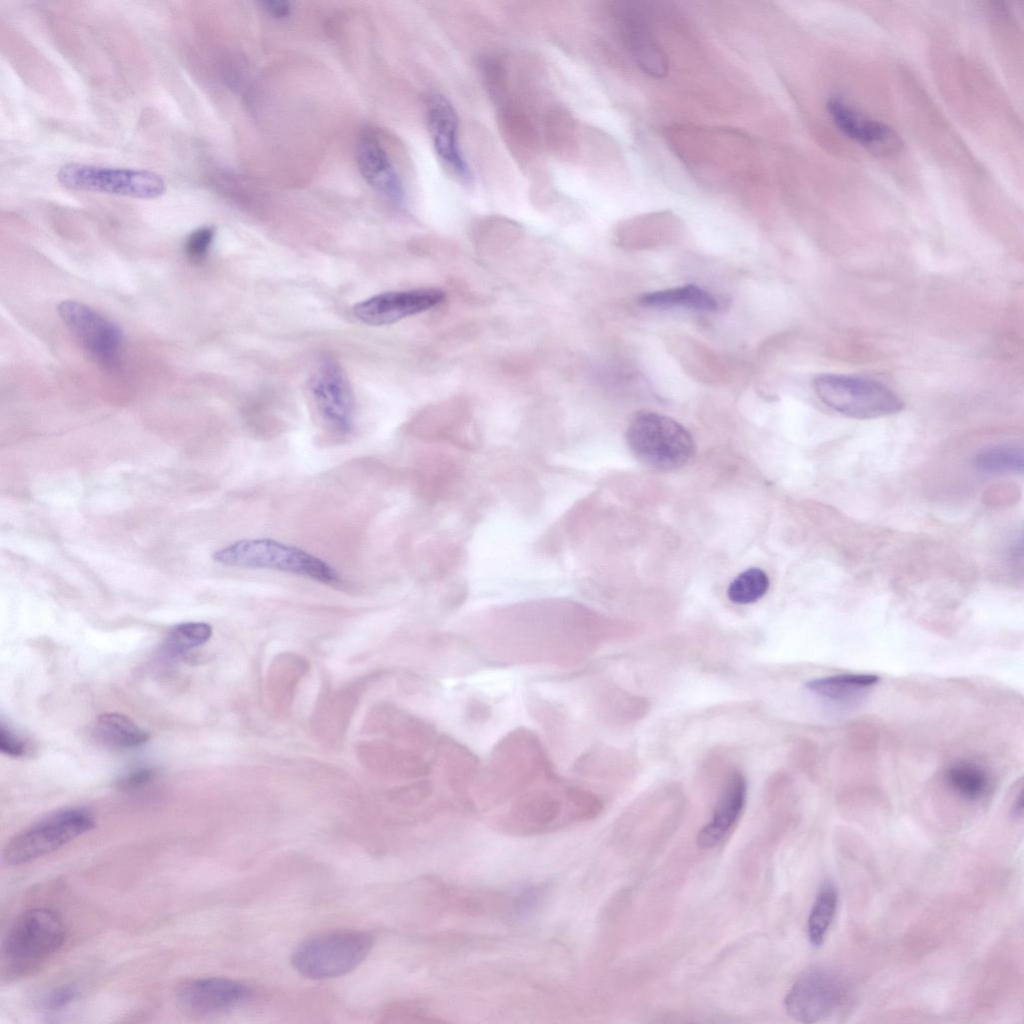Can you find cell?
Instances as JSON below:
<instances>
[{
	"instance_id": "obj_34",
	"label": "cell",
	"mask_w": 1024,
	"mask_h": 1024,
	"mask_svg": "<svg viewBox=\"0 0 1024 1024\" xmlns=\"http://www.w3.org/2000/svg\"><path fill=\"white\" fill-rule=\"evenodd\" d=\"M492 717L491 706L479 698L469 699L464 708V718L467 723L473 725L485 724Z\"/></svg>"
},
{
	"instance_id": "obj_25",
	"label": "cell",
	"mask_w": 1024,
	"mask_h": 1024,
	"mask_svg": "<svg viewBox=\"0 0 1024 1024\" xmlns=\"http://www.w3.org/2000/svg\"><path fill=\"white\" fill-rule=\"evenodd\" d=\"M838 901L837 889L833 882L827 880L820 887L813 903L808 923L807 934L812 946H820L834 918Z\"/></svg>"
},
{
	"instance_id": "obj_4",
	"label": "cell",
	"mask_w": 1024,
	"mask_h": 1024,
	"mask_svg": "<svg viewBox=\"0 0 1024 1024\" xmlns=\"http://www.w3.org/2000/svg\"><path fill=\"white\" fill-rule=\"evenodd\" d=\"M219 564L245 569L293 573L324 584H337L338 572L323 559L294 545L270 538L241 539L212 556Z\"/></svg>"
},
{
	"instance_id": "obj_35",
	"label": "cell",
	"mask_w": 1024,
	"mask_h": 1024,
	"mask_svg": "<svg viewBox=\"0 0 1024 1024\" xmlns=\"http://www.w3.org/2000/svg\"><path fill=\"white\" fill-rule=\"evenodd\" d=\"M78 995L71 986H61L48 992L42 999V1006L48 1010H58L69 1005Z\"/></svg>"
},
{
	"instance_id": "obj_17",
	"label": "cell",
	"mask_w": 1024,
	"mask_h": 1024,
	"mask_svg": "<svg viewBox=\"0 0 1024 1024\" xmlns=\"http://www.w3.org/2000/svg\"><path fill=\"white\" fill-rule=\"evenodd\" d=\"M827 111L836 127L848 138L878 156L898 153L902 142L897 133L882 122L869 119L837 97L827 102Z\"/></svg>"
},
{
	"instance_id": "obj_32",
	"label": "cell",
	"mask_w": 1024,
	"mask_h": 1024,
	"mask_svg": "<svg viewBox=\"0 0 1024 1024\" xmlns=\"http://www.w3.org/2000/svg\"><path fill=\"white\" fill-rule=\"evenodd\" d=\"M32 749L31 742L28 738L1 721L0 750L3 754L13 758H19L29 754Z\"/></svg>"
},
{
	"instance_id": "obj_5",
	"label": "cell",
	"mask_w": 1024,
	"mask_h": 1024,
	"mask_svg": "<svg viewBox=\"0 0 1024 1024\" xmlns=\"http://www.w3.org/2000/svg\"><path fill=\"white\" fill-rule=\"evenodd\" d=\"M626 441L633 455L657 471H674L688 464L696 446L690 432L674 419L642 411L633 416Z\"/></svg>"
},
{
	"instance_id": "obj_26",
	"label": "cell",
	"mask_w": 1024,
	"mask_h": 1024,
	"mask_svg": "<svg viewBox=\"0 0 1024 1024\" xmlns=\"http://www.w3.org/2000/svg\"><path fill=\"white\" fill-rule=\"evenodd\" d=\"M1024 454L1020 445L1005 443L978 452L973 458L974 466L985 473H1022Z\"/></svg>"
},
{
	"instance_id": "obj_37",
	"label": "cell",
	"mask_w": 1024,
	"mask_h": 1024,
	"mask_svg": "<svg viewBox=\"0 0 1024 1024\" xmlns=\"http://www.w3.org/2000/svg\"><path fill=\"white\" fill-rule=\"evenodd\" d=\"M260 5L263 9L275 18H285L290 15L291 5L288 1L265 0Z\"/></svg>"
},
{
	"instance_id": "obj_8",
	"label": "cell",
	"mask_w": 1024,
	"mask_h": 1024,
	"mask_svg": "<svg viewBox=\"0 0 1024 1024\" xmlns=\"http://www.w3.org/2000/svg\"><path fill=\"white\" fill-rule=\"evenodd\" d=\"M96 824L83 807L57 810L15 834L2 850V861L21 865L45 856L89 832Z\"/></svg>"
},
{
	"instance_id": "obj_15",
	"label": "cell",
	"mask_w": 1024,
	"mask_h": 1024,
	"mask_svg": "<svg viewBox=\"0 0 1024 1024\" xmlns=\"http://www.w3.org/2000/svg\"><path fill=\"white\" fill-rule=\"evenodd\" d=\"M247 985L226 977H204L189 980L178 988L176 998L187 1013L214 1015L227 1012L248 999Z\"/></svg>"
},
{
	"instance_id": "obj_10",
	"label": "cell",
	"mask_w": 1024,
	"mask_h": 1024,
	"mask_svg": "<svg viewBox=\"0 0 1024 1024\" xmlns=\"http://www.w3.org/2000/svg\"><path fill=\"white\" fill-rule=\"evenodd\" d=\"M57 311L91 359L104 367H114L119 363L123 333L116 323L76 300H63Z\"/></svg>"
},
{
	"instance_id": "obj_21",
	"label": "cell",
	"mask_w": 1024,
	"mask_h": 1024,
	"mask_svg": "<svg viewBox=\"0 0 1024 1024\" xmlns=\"http://www.w3.org/2000/svg\"><path fill=\"white\" fill-rule=\"evenodd\" d=\"M435 747L444 783L453 793L467 798L479 777V759L464 744L445 734L437 739Z\"/></svg>"
},
{
	"instance_id": "obj_14",
	"label": "cell",
	"mask_w": 1024,
	"mask_h": 1024,
	"mask_svg": "<svg viewBox=\"0 0 1024 1024\" xmlns=\"http://www.w3.org/2000/svg\"><path fill=\"white\" fill-rule=\"evenodd\" d=\"M444 298V292L433 287L389 291L357 303L353 312L361 322L381 326L427 311Z\"/></svg>"
},
{
	"instance_id": "obj_12",
	"label": "cell",
	"mask_w": 1024,
	"mask_h": 1024,
	"mask_svg": "<svg viewBox=\"0 0 1024 1024\" xmlns=\"http://www.w3.org/2000/svg\"><path fill=\"white\" fill-rule=\"evenodd\" d=\"M310 389L328 428L338 435L349 434L354 425L355 401L343 368L333 360L323 361L311 379Z\"/></svg>"
},
{
	"instance_id": "obj_36",
	"label": "cell",
	"mask_w": 1024,
	"mask_h": 1024,
	"mask_svg": "<svg viewBox=\"0 0 1024 1024\" xmlns=\"http://www.w3.org/2000/svg\"><path fill=\"white\" fill-rule=\"evenodd\" d=\"M153 776L154 772L149 768H136L123 776L118 785L125 790L136 789L148 783Z\"/></svg>"
},
{
	"instance_id": "obj_18",
	"label": "cell",
	"mask_w": 1024,
	"mask_h": 1024,
	"mask_svg": "<svg viewBox=\"0 0 1024 1024\" xmlns=\"http://www.w3.org/2000/svg\"><path fill=\"white\" fill-rule=\"evenodd\" d=\"M427 122L434 149L441 161L458 177L470 178L458 140V117L446 97L433 95L430 98Z\"/></svg>"
},
{
	"instance_id": "obj_20",
	"label": "cell",
	"mask_w": 1024,
	"mask_h": 1024,
	"mask_svg": "<svg viewBox=\"0 0 1024 1024\" xmlns=\"http://www.w3.org/2000/svg\"><path fill=\"white\" fill-rule=\"evenodd\" d=\"M747 782L735 771L729 775L721 791L710 821L699 831L697 844L701 848L718 845L738 821L746 802Z\"/></svg>"
},
{
	"instance_id": "obj_13",
	"label": "cell",
	"mask_w": 1024,
	"mask_h": 1024,
	"mask_svg": "<svg viewBox=\"0 0 1024 1024\" xmlns=\"http://www.w3.org/2000/svg\"><path fill=\"white\" fill-rule=\"evenodd\" d=\"M615 18L620 39L635 64L651 77H664L669 61L651 30L645 10L635 2L620 3Z\"/></svg>"
},
{
	"instance_id": "obj_28",
	"label": "cell",
	"mask_w": 1024,
	"mask_h": 1024,
	"mask_svg": "<svg viewBox=\"0 0 1024 1024\" xmlns=\"http://www.w3.org/2000/svg\"><path fill=\"white\" fill-rule=\"evenodd\" d=\"M212 635V627L205 622H185L174 626L163 643L164 652L171 656L181 655L206 643Z\"/></svg>"
},
{
	"instance_id": "obj_19",
	"label": "cell",
	"mask_w": 1024,
	"mask_h": 1024,
	"mask_svg": "<svg viewBox=\"0 0 1024 1024\" xmlns=\"http://www.w3.org/2000/svg\"><path fill=\"white\" fill-rule=\"evenodd\" d=\"M356 159L362 177L374 190L393 203L402 202L400 177L376 135L365 132L360 136Z\"/></svg>"
},
{
	"instance_id": "obj_30",
	"label": "cell",
	"mask_w": 1024,
	"mask_h": 1024,
	"mask_svg": "<svg viewBox=\"0 0 1024 1024\" xmlns=\"http://www.w3.org/2000/svg\"><path fill=\"white\" fill-rule=\"evenodd\" d=\"M529 710L551 740L563 741L567 732V718L558 705L534 695L529 698Z\"/></svg>"
},
{
	"instance_id": "obj_1",
	"label": "cell",
	"mask_w": 1024,
	"mask_h": 1024,
	"mask_svg": "<svg viewBox=\"0 0 1024 1024\" xmlns=\"http://www.w3.org/2000/svg\"><path fill=\"white\" fill-rule=\"evenodd\" d=\"M507 612L478 628L469 642L476 654L494 664L572 666L595 645L589 619L580 607Z\"/></svg>"
},
{
	"instance_id": "obj_29",
	"label": "cell",
	"mask_w": 1024,
	"mask_h": 1024,
	"mask_svg": "<svg viewBox=\"0 0 1024 1024\" xmlns=\"http://www.w3.org/2000/svg\"><path fill=\"white\" fill-rule=\"evenodd\" d=\"M769 588L767 574L759 568L740 573L729 585V599L737 604H749L762 598Z\"/></svg>"
},
{
	"instance_id": "obj_3",
	"label": "cell",
	"mask_w": 1024,
	"mask_h": 1024,
	"mask_svg": "<svg viewBox=\"0 0 1024 1024\" xmlns=\"http://www.w3.org/2000/svg\"><path fill=\"white\" fill-rule=\"evenodd\" d=\"M66 935V925L55 910L38 907L25 911L3 941V972L9 977L33 972L62 947Z\"/></svg>"
},
{
	"instance_id": "obj_16",
	"label": "cell",
	"mask_w": 1024,
	"mask_h": 1024,
	"mask_svg": "<svg viewBox=\"0 0 1024 1024\" xmlns=\"http://www.w3.org/2000/svg\"><path fill=\"white\" fill-rule=\"evenodd\" d=\"M566 786L557 775L520 792L509 810V820L536 830L551 825L564 812L567 816Z\"/></svg>"
},
{
	"instance_id": "obj_2",
	"label": "cell",
	"mask_w": 1024,
	"mask_h": 1024,
	"mask_svg": "<svg viewBox=\"0 0 1024 1024\" xmlns=\"http://www.w3.org/2000/svg\"><path fill=\"white\" fill-rule=\"evenodd\" d=\"M555 776L541 739L532 730L519 727L494 746L475 788L486 800H505Z\"/></svg>"
},
{
	"instance_id": "obj_23",
	"label": "cell",
	"mask_w": 1024,
	"mask_h": 1024,
	"mask_svg": "<svg viewBox=\"0 0 1024 1024\" xmlns=\"http://www.w3.org/2000/svg\"><path fill=\"white\" fill-rule=\"evenodd\" d=\"M639 302L646 307H684L700 311H715L718 307L710 293L693 284L645 293Z\"/></svg>"
},
{
	"instance_id": "obj_22",
	"label": "cell",
	"mask_w": 1024,
	"mask_h": 1024,
	"mask_svg": "<svg viewBox=\"0 0 1024 1024\" xmlns=\"http://www.w3.org/2000/svg\"><path fill=\"white\" fill-rule=\"evenodd\" d=\"M92 732L99 743L115 749L135 748L150 738L149 733L130 717L116 712L100 715Z\"/></svg>"
},
{
	"instance_id": "obj_33",
	"label": "cell",
	"mask_w": 1024,
	"mask_h": 1024,
	"mask_svg": "<svg viewBox=\"0 0 1024 1024\" xmlns=\"http://www.w3.org/2000/svg\"><path fill=\"white\" fill-rule=\"evenodd\" d=\"M215 236L213 227H201L194 230L185 242V254L192 262H200L208 254Z\"/></svg>"
},
{
	"instance_id": "obj_7",
	"label": "cell",
	"mask_w": 1024,
	"mask_h": 1024,
	"mask_svg": "<svg viewBox=\"0 0 1024 1024\" xmlns=\"http://www.w3.org/2000/svg\"><path fill=\"white\" fill-rule=\"evenodd\" d=\"M813 388L825 405L851 418L873 419L904 409L893 390L873 379L824 373L813 379Z\"/></svg>"
},
{
	"instance_id": "obj_11",
	"label": "cell",
	"mask_w": 1024,
	"mask_h": 1024,
	"mask_svg": "<svg viewBox=\"0 0 1024 1024\" xmlns=\"http://www.w3.org/2000/svg\"><path fill=\"white\" fill-rule=\"evenodd\" d=\"M846 995V982L838 973L814 967L798 977L784 999V1007L793 1019L814 1023L836 1011Z\"/></svg>"
},
{
	"instance_id": "obj_9",
	"label": "cell",
	"mask_w": 1024,
	"mask_h": 1024,
	"mask_svg": "<svg viewBox=\"0 0 1024 1024\" xmlns=\"http://www.w3.org/2000/svg\"><path fill=\"white\" fill-rule=\"evenodd\" d=\"M57 179L69 189L139 199L157 198L166 190L160 175L142 169L68 163L59 169Z\"/></svg>"
},
{
	"instance_id": "obj_27",
	"label": "cell",
	"mask_w": 1024,
	"mask_h": 1024,
	"mask_svg": "<svg viewBox=\"0 0 1024 1024\" xmlns=\"http://www.w3.org/2000/svg\"><path fill=\"white\" fill-rule=\"evenodd\" d=\"M949 787L966 800H978L989 786L985 771L971 763H959L948 768L945 774Z\"/></svg>"
},
{
	"instance_id": "obj_31",
	"label": "cell",
	"mask_w": 1024,
	"mask_h": 1024,
	"mask_svg": "<svg viewBox=\"0 0 1024 1024\" xmlns=\"http://www.w3.org/2000/svg\"><path fill=\"white\" fill-rule=\"evenodd\" d=\"M566 798L568 819L572 821L590 820L597 816L602 809L600 798L592 791L580 786L568 784Z\"/></svg>"
},
{
	"instance_id": "obj_24",
	"label": "cell",
	"mask_w": 1024,
	"mask_h": 1024,
	"mask_svg": "<svg viewBox=\"0 0 1024 1024\" xmlns=\"http://www.w3.org/2000/svg\"><path fill=\"white\" fill-rule=\"evenodd\" d=\"M875 674L847 673L813 679L806 687L813 693L828 699L841 700L854 696L877 684Z\"/></svg>"
},
{
	"instance_id": "obj_38",
	"label": "cell",
	"mask_w": 1024,
	"mask_h": 1024,
	"mask_svg": "<svg viewBox=\"0 0 1024 1024\" xmlns=\"http://www.w3.org/2000/svg\"><path fill=\"white\" fill-rule=\"evenodd\" d=\"M1011 813H1012L1013 817H1015V818H1021L1022 817V814H1023L1022 790H1020L1019 794L1016 796V798H1015V800L1013 802Z\"/></svg>"
},
{
	"instance_id": "obj_6",
	"label": "cell",
	"mask_w": 1024,
	"mask_h": 1024,
	"mask_svg": "<svg viewBox=\"0 0 1024 1024\" xmlns=\"http://www.w3.org/2000/svg\"><path fill=\"white\" fill-rule=\"evenodd\" d=\"M370 933L361 930H337L302 942L293 952L292 965L302 976L323 980L345 975L370 953Z\"/></svg>"
}]
</instances>
